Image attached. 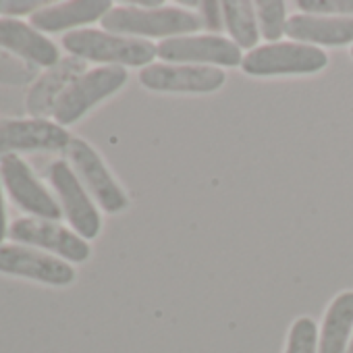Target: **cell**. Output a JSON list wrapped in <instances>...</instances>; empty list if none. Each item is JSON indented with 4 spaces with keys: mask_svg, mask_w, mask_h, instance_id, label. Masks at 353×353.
<instances>
[{
    "mask_svg": "<svg viewBox=\"0 0 353 353\" xmlns=\"http://www.w3.org/2000/svg\"><path fill=\"white\" fill-rule=\"evenodd\" d=\"M0 48L40 67H54L61 59L57 44L21 19L0 17Z\"/></svg>",
    "mask_w": 353,
    "mask_h": 353,
    "instance_id": "4fadbf2b",
    "label": "cell"
},
{
    "mask_svg": "<svg viewBox=\"0 0 353 353\" xmlns=\"http://www.w3.org/2000/svg\"><path fill=\"white\" fill-rule=\"evenodd\" d=\"M71 139L65 127L44 119L0 123V156L17 152H63Z\"/></svg>",
    "mask_w": 353,
    "mask_h": 353,
    "instance_id": "7c38bea8",
    "label": "cell"
},
{
    "mask_svg": "<svg viewBox=\"0 0 353 353\" xmlns=\"http://www.w3.org/2000/svg\"><path fill=\"white\" fill-rule=\"evenodd\" d=\"M285 36L301 44L345 46L353 42V19L332 15L297 13L287 19Z\"/></svg>",
    "mask_w": 353,
    "mask_h": 353,
    "instance_id": "5bb4252c",
    "label": "cell"
},
{
    "mask_svg": "<svg viewBox=\"0 0 353 353\" xmlns=\"http://www.w3.org/2000/svg\"><path fill=\"white\" fill-rule=\"evenodd\" d=\"M110 9H112L110 0H71V3L50 5L34 13L30 17V26H34L42 34H59L71 28H81L94 21H102V17Z\"/></svg>",
    "mask_w": 353,
    "mask_h": 353,
    "instance_id": "9a60e30c",
    "label": "cell"
},
{
    "mask_svg": "<svg viewBox=\"0 0 353 353\" xmlns=\"http://www.w3.org/2000/svg\"><path fill=\"white\" fill-rule=\"evenodd\" d=\"M0 176H3V188L7 190L11 200L30 216L57 223L61 221V204L52 198V194H48V190L40 183V179L21 156L9 154L0 158Z\"/></svg>",
    "mask_w": 353,
    "mask_h": 353,
    "instance_id": "8992f818",
    "label": "cell"
},
{
    "mask_svg": "<svg viewBox=\"0 0 353 353\" xmlns=\"http://www.w3.org/2000/svg\"><path fill=\"white\" fill-rule=\"evenodd\" d=\"M102 28L108 34L127 38H179L202 30V19L176 7L139 9V7H112L102 17Z\"/></svg>",
    "mask_w": 353,
    "mask_h": 353,
    "instance_id": "6da1fadb",
    "label": "cell"
},
{
    "mask_svg": "<svg viewBox=\"0 0 353 353\" xmlns=\"http://www.w3.org/2000/svg\"><path fill=\"white\" fill-rule=\"evenodd\" d=\"M0 272L52 287H67L75 281V268L69 262L21 243L0 245Z\"/></svg>",
    "mask_w": 353,
    "mask_h": 353,
    "instance_id": "30bf717a",
    "label": "cell"
},
{
    "mask_svg": "<svg viewBox=\"0 0 353 353\" xmlns=\"http://www.w3.org/2000/svg\"><path fill=\"white\" fill-rule=\"evenodd\" d=\"M227 75L219 67L152 63L139 71V83L152 92L208 94L223 88Z\"/></svg>",
    "mask_w": 353,
    "mask_h": 353,
    "instance_id": "8fae6325",
    "label": "cell"
},
{
    "mask_svg": "<svg viewBox=\"0 0 353 353\" xmlns=\"http://www.w3.org/2000/svg\"><path fill=\"white\" fill-rule=\"evenodd\" d=\"M67 154L71 168L102 210H106L108 214H117L129 206L127 194L114 181V176L102 162L100 154L85 139L73 137L67 148Z\"/></svg>",
    "mask_w": 353,
    "mask_h": 353,
    "instance_id": "52a82bcc",
    "label": "cell"
},
{
    "mask_svg": "<svg viewBox=\"0 0 353 353\" xmlns=\"http://www.w3.org/2000/svg\"><path fill=\"white\" fill-rule=\"evenodd\" d=\"M353 330V291H345L332 299L320 330L318 353H347Z\"/></svg>",
    "mask_w": 353,
    "mask_h": 353,
    "instance_id": "2e32d148",
    "label": "cell"
},
{
    "mask_svg": "<svg viewBox=\"0 0 353 353\" xmlns=\"http://www.w3.org/2000/svg\"><path fill=\"white\" fill-rule=\"evenodd\" d=\"M351 54H353V48H351Z\"/></svg>",
    "mask_w": 353,
    "mask_h": 353,
    "instance_id": "d4e9b609",
    "label": "cell"
},
{
    "mask_svg": "<svg viewBox=\"0 0 353 353\" xmlns=\"http://www.w3.org/2000/svg\"><path fill=\"white\" fill-rule=\"evenodd\" d=\"M127 83L125 67H96L71 79V83L57 96L52 106L54 123L61 127L77 123L96 104L119 92Z\"/></svg>",
    "mask_w": 353,
    "mask_h": 353,
    "instance_id": "3957f363",
    "label": "cell"
},
{
    "mask_svg": "<svg viewBox=\"0 0 353 353\" xmlns=\"http://www.w3.org/2000/svg\"><path fill=\"white\" fill-rule=\"evenodd\" d=\"M297 7L310 15H332L353 19V0H299Z\"/></svg>",
    "mask_w": 353,
    "mask_h": 353,
    "instance_id": "ffe728a7",
    "label": "cell"
},
{
    "mask_svg": "<svg viewBox=\"0 0 353 353\" xmlns=\"http://www.w3.org/2000/svg\"><path fill=\"white\" fill-rule=\"evenodd\" d=\"M46 0H0V15L9 19H19L23 15H34L46 9Z\"/></svg>",
    "mask_w": 353,
    "mask_h": 353,
    "instance_id": "44dd1931",
    "label": "cell"
},
{
    "mask_svg": "<svg viewBox=\"0 0 353 353\" xmlns=\"http://www.w3.org/2000/svg\"><path fill=\"white\" fill-rule=\"evenodd\" d=\"M156 57L176 65L235 67L241 65V48L223 36H179L162 40Z\"/></svg>",
    "mask_w": 353,
    "mask_h": 353,
    "instance_id": "9c48e42d",
    "label": "cell"
},
{
    "mask_svg": "<svg viewBox=\"0 0 353 353\" xmlns=\"http://www.w3.org/2000/svg\"><path fill=\"white\" fill-rule=\"evenodd\" d=\"M69 54L102 63V67H148L156 57V46L141 38L108 34L104 30H73L63 36Z\"/></svg>",
    "mask_w": 353,
    "mask_h": 353,
    "instance_id": "7a4b0ae2",
    "label": "cell"
},
{
    "mask_svg": "<svg viewBox=\"0 0 353 353\" xmlns=\"http://www.w3.org/2000/svg\"><path fill=\"white\" fill-rule=\"evenodd\" d=\"M328 57L324 50L301 42H274L250 50L241 69L254 77H274V75H303L324 69Z\"/></svg>",
    "mask_w": 353,
    "mask_h": 353,
    "instance_id": "277c9868",
    "label": "cell"
},
{
    "mask_svg": "<svg viewBox=\"0 0 353 353\" xmlns=\"http://www.w3.org/2000/svg\"><path fill=\"white\" fill-rule=\"evenodd\" d=\"M9 237V223H7V208H5V194H3V176H0V245Z\"/></svg>",
    "mask_w": 353,
    "mask_h": 353,
    "instance_id": "603a6c76",
    "label": "cell"
},
{
    "mask_svg": "<svg viewBox=\"0 0 353 353\" xmlns=\"http://www.w3.org/2000/svg\"><path fill=\"white\" fill-rule=\"evenodd\" d=\"M347 353H353V339H351V343H349V347H347Z\"/></svg>",
    "mask_w": 353,
    "mask_h": 353,
    "instance_id": "cb8c5ba5",
    "label": "cell"
},
{
    "mask_svg": "<svg viewBox=\"0 0 353 353\" xmlns=\"http://www.w3.org/2000/svg\"><path fill=\"white\" fill-rule=\"evenodd\" d=\"M9 237L15 243L42 250L65 262H85L92 254L90 243L83 237L57 221H44L36 216L17 219L9 227Z\"/></svg>",
    "mask_w": 353,
    "mask_h": 353,
    "instance_id": "5b68a950",
    "label": "cell"
},
{
    "mask_svg": "<svg viewBox=\"0 0 353 353\" xmlns=\"http://www.w3.org/2000/svg\"><path fill=\"white\" fill-rule=\"evenodd\" d=\"M200 19L202 26L208 32H214L221 36V32L225 30V15H223V3H214V0H208V3H200Z\"/></svg>",
    "mask_w": 353,
    "mask_h": 353,
    "instance_id": "7402d4cb",
    "label": "cell"
},
{
    "mask_svg": "<svg viewBox=\"0 0 353 353\" xmlns=\"http://www.w3.org/2000/svg\"><path fill=\"white\" fill-rule=\"evenodd\" d=\"M256 5V19H258V30L260 34L270 40L272 44L285 34V3H279V0H260Z\"/></svg>",
    "mask_w": 353,
    "mask_h": 353,
    "instance_id": "ac0fdd59",
    "label": "cell"
},
{
    "mask_svg": "<svg viewBox=\"0 0 353 353\" xmlns=\"http://www.w3.org/2000/svg\"><path fill=\"white\" fill-rule=\"evenodd\" d=\"M285 353H318V328L312 318H297L293 322Z\"/></svg>",
    "mask_w": 353,
    "mask_h": 353,
    "instance_id": "d6986e66",
    "label": "cell"
},
{
    "mask_svg": "<svg viewBox=\"0 0 353 353\" xmlns=\"http://www.w3.org/2000/svg\"><path fill=\"white\" fill-rule=\"evenodd\" d=\"M225 30L239 48H252L258 44L260 30L256 19V5L248 0H227L223 3Z\"/></svg>",
    "mask_w": 353,
    "mask_h": 353,
    "instance_id": "e0dca14e",
    "label": "cell"
},
{
    "mask_svg": "<svg viewBox=\"0 0 353 353\" xmlns=\"http://www.w3.org/2000/svg\"><path fill=\"white\" fill-rule=\"evenodd\" d=\"M50 183L59 196V204L63 208V214L67 216L69 225L73 231L83 237L85 241L96 239L100 233V214L96 210V204L83 183L79 181V176L71 168L69 162L57 160L50 166Z\"/></svg>",
    "mask_w": 353,
    "mask_h": 353,
    "instance_id": "ba28073f",
    "label": "cell"
}]
</instances>
